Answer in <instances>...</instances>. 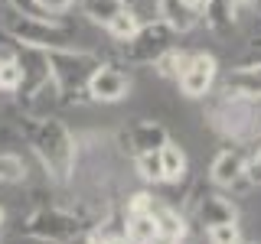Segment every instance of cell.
I'll return each mask as SVG.
<instances>
[{"instance_id": "obj_11", "label": "cell", "mask_w": 261, "mask_h": 244, "mask_svg": "<svg viewBox=\"0 0 261 244\" xmlns=\"http://www.w3.org/2000/svg\"><path fill=\"white\" fill-rule=\"evenodd\" d=\"M225 95L245 98V101H261V65H242L225 78Z\"/></svg>"}, {"instance_id": "obj_20", "label": "cell", "mask_w": 261, "mask_h": 244, "mask_svg": "<svg viewBox=\"0 0 261 244\" xmlns=\"http://www.w3.org/2000/svg\"><path fill=\"white\" fill-rule=\"evenodd\" d=\"M27 179V163L23 157H16V153H0V182L7 186H16Z\"/></svg>"}, {"instance_id": "obj_25", "label": "cell", "mask_w": 261, "mask_h": 244, "mask_svg": "<svg viewBox=\"0 0 261 244\" xmlns=\"http://www.w3.org/2000/svg\"><path fill=\"white\" fill-rule=\"evenodd\" d=\"M33 4H36L43 13H65L75 0H33Z\"/></svg>"}, {"instance_id": "obj_2", "label": "cell", "mask_w": 261, "mask_h": 244, "mask_svg": "<svg viewBox=\"0 0 261 244\" xmlns=\"http://www.w3.org/2000/svg\"><path fill=\"white\" fill-rule=\"evenodd\" d=\"M49 75H53V85L65 101H72L75 95H85L88 78L95 75V69L101 65L95 52H85V49H49Z\"/></svg>"}, {"instance_id": "obj_5", "label": "cell", "mask_w": 261, "mask_h": 244, "mask_svg": "<svg viewBox=\"0 0 261 244\" xmlns=\"http://www.w3.org/2000/svg\"><path fill=\"white\" fill-rule=\"evenodd\" d=\"M23 234L46 244H65L82 234V222L72 211H62V208H39L23 222Z\"/></svg>"}, {"instance_id": "obj_34", "label": "cell", "mask_w": 261, "mask_h": 244, "mask_svg": "<svg viewBox=\"0 0 261 244\" xmlns=\"http://www.w3.org/2000/svg\"><path fill=\"white\" fill-rule=\"evenodd\" d=\"M0 225H4V208H0Z\"/></svg>"}, {"instance_id": "obj_3", "label": "cell", "mask_w": 261, "mask_h": 244, "mask_svg": "<svg viewBox=\"0 0 261 244\" xmlns=\"http://www.w3.org/2000/svg\"><path fill=\"white\" fill-rule=\"evenodd\" d=\"M4 29L13 39V46H33V49H46V52L75 46V29L56 23L53 16H23L13 10V16H7Z\"/></svg>"}, {"instance_id": "obj_4", "label": "cell", "mask_w": 261, "mask_h": 244, "mask_svg": "<svg viewBox=\"0 0 261 244\" xmlns=\"http://www.w3.org/2000/svg\"><path fill=\"white\" fill-rule=\"evenodd\" d=\"M173 36L176 33L163 20L141 23L134 36H127L124 43H121V59L134 62V65H153L167 49H173Z\"/></svg>"}, {"instance_id": "obj_12", "label": "cell", "mask_w": 261, "mask_h": 244, "mask_svg": "<svg viewBox=\"0 0 261 244\" xmlns=\"http://www.w3.org/2000/svg\"><path fill=\"white\" fill-rule=\"evenodd\" d=\"M157 16L173 33H190L199 23V10L183 4V0H157Z\"/></svg>"}, {"instance_id": "obj_24", "label": "cell", "mask_w": 261, "mask_h": 244, "mask_svg": "<svg viewBox=\"0 0 261 244\" xmlns=\"http://www.w3.org/2000/svg\"><path fill=\"white\" fill-rule=\"evenodd\" d=\"M209 231V244H242V231L235 222H222V225H212L206 228Z\"/></svg>"}, {"instance_id": "obj_23", "label": "cell", "mask_w": 261, "mask_h": 244, "mask_svg": "<svg viewBox=\"0 0 261 244\" xmlns=\"http://www.w3.org/2000/svg\"><path fill=\"white\" fill-rule=\"evenodd\" d=\"M186 55H190V52H176V49H167V52H163V55H160V59L153 62V65H157V72H160V75L176 78V75H179V69L186 65Z\"/></svg>"}, {"instance_id": "obj_21", "label": "cell", "mask_w": 261, "mask_h": 244, "mask_svg": "<svg viewBox=\"0 0 261 244\" xmlns=\"http://www.w3.org/2000/svg\"><path fill=\"white\" fill-rule=\"evenodd\" d=\"M20 81H23V69L16 62V55L13 52L0 55V92H16Z\"/></svg>"}, {"instance_id": "obj_6", "label": "cell", "mask_w": 261, "mask_h": 244, "mask_svg": "<svg viewBox=\"0 0 261 244\" xmlns=\"http://www.w3.org/2000/svg\"><path fill=\"white\" fill-rule=\"evenodd\" d=\"M176 81H179V92L186 98H206L212 81H216V59L206 52H190Z\"/></svg>"}, {"instance_id": "obj_8", "label": "cell", "mask_w": 261, "mask_h": 244, "mask_svg": "<svg viewBox=\"0 0 261 244\" xmlns=\"http://www.w3.org/2000/svg\"><path fill=\"white\" fill-rule=\"evenodd\" d=\"M212 127L222 130V134H232V137H245L251 127H255L251 101L235 98V95H225L222 101H219V108L212 111Z\"/></svg>"}, {"instance_id": "obj_1", "label": "cell", "mask_w": 261, "mask_h": 244, "mask_svg": "<svg viewBox=\"0 0 261 244\" xmlns=\"http://www.w3.org/2000/svg\"><path fill=\"white\" fill-rule=\"evenodd\" d=\"M30 146L56 182H69L75 173V137L56 117H30L27 124Z\"/></svg>"}, {"instance_id": "obj_19", "label": "cell", "mask_w": 261, "mask_h": 244, "mask_svg": "<svg viewBox=\"0 0 261 244\" xmlns=\"http://www.w3.org/2000/svg\"><path fill=\"white\" fill-rule=\"evenodd\" d=\"M121 7H127L124 0H82V10L92 23H101V26H108L111 16L121 10Z\"/></svg>"}, {"instance_id": "obj_31", "label": "cell", "mask_w": 261, "mask_h": 244, "mask_svg": "<svg viewBox=\"0 0 261 244\" xmlns=\"http://www.w3.org/2000/svg\"><path fill=\"white\" fill-rule=\"evenodd\" d=\"M105 241H108V238H101V234H92V238H88L85 244H105Z\"/></svg>"}, {"instance_id": "obj_18", "label": "cell", "mask_w": 261, "mask_h": 244, "mask_svg": "<svg viewBox=\"0 0 261 244\" xmlns=\"http://www.w3.org/2000/svg\"><path fill=\"white\" fill-rule=\"evenodd\" d=\"M137 26H141V20H137L134 7H121V10L111 16V23H108L105 29H108V36H111V39L124 43L127 36H134V33H137Z\"/></svg>"}, {"instance_id": "obj_32", "label": "cell", "mask_w": 261, "mask_h": 244, "mask_svg": "<svg viewBox=\"0 0 261 244\" xmlns=\"http://www.w3.org/2000/svg\"><path fill=\"white\" fill-rule=\"evenodd\" d=\"M235 4H245V7H261V0H235Z\"/></svg>"}, {"instance_id": "obj_30", "label": "cell", "mask_w": 261, "mask_h": 244, "mask_svg": "<svg viewBox=\"0 0 261 244\" xmlns=\"http://www.w3.org/2000/svg\"><path fill=\"white\" fill-rule=\"evenodd\" d=\"M183 4H190V7H196V10H202V7H206V0H183Z\"/></svg>"}, {"instance_id": "obj_17", "label": "cell", "mask_w": 261, "mask_h": 244, "mask_svg": "<svg viewBox=\"0 0 261 244\" xmlns=\"http://www.w3.org/2000/svg\"><path fill=\"white\" fill-rule=\"evenodd\" d=\"M206 23L216 33H225V29H232V23H235V0H206Z\"/></svg>"}, {"instance_id": "obj_10", "label": "cell", "mask_w": 261, "mask_h": 244, "mask_svg": "<svg viewBox=\"0 0 261 244\" xmlns=\"http://www.w3.org/2000/svg\"><path fill=\"white\" fill-rule=\"evenodd\" d=\"M167 140H170L167 130H163L160 124H153V120H137V124H130L127 134H124V143H127V150L134 153V157H137V153L160 150Z\"/></svg>"}, {"instance_id": "obj_9", "label": "cell", "mask_w": 261, "mask_h": 244, "mask_svg": "<svg viewBox=\"0 0 261 244\" xmlns=\"http://www.w3.org/2000/svg\"><path fill=\"white\" fill-rule=\"evenodd\" d=\"M209 176L216 186L222 189H235V186H245V160L239 150H219L216 160L209 166Z\"/></svg>"}, {"instance_id": "obj_16", "label": "cell", "mask_w": 261, "mask_h": 244, "mask_svg": "<svg viewBox=\"0 0 261 244\" xmlns=\"http://www.w3.org/2000/svg\"><path fill=\"white\" fill-rule=\"evenodd\" d=\"M160 166H163V182H179L186 176V153L173 140L160 146Z\"/></svg>"}, {"instance_id": "obj_13", "label": "cell", "mask_w": 261, "mask_h": 244, "mask_svg": "<svg viewBox=\"0 0 261 244\" xmlns=\"http://www.w3.org/2000/svg\"><path fill=\"white\" fill-rule=\"evenodd\" d=\"M196 218H199L206 228L212 225H222V222H235V205L225 199V195H216V192H206L196 205Z\"/></svg>"}, {"instance_id": "obj_33", "label": "cell", "mask_w": 261, "mask_h": 244, "mask_svg": "<svg viewBox=\"0 0 261 244\" xmlns=\"http://www.w3.org/2000/svg\"><path fill=\"white\" fill-rule=\"evenodd\" d=\"M105 244H130V241H127V238H108Z\"/></svg>"}, {"instance_id": "obj_14", "label": "cell", "mask_w": 261, "mask_h": 244, "mask_svg": "<svg viewBox=\"0 0 261 244\" xmlns=\"http://www.w3.org/2000/svg\"><path fill=\"white\" fill-rule=\"evenodd\" d=\"M153 218H157V241L153 244H179V238L186 234V225H183V218H179V211L153 208Z\"/></svg>"}, {"instance_id": "obj_7", "label": "cell", "mask_w": 261, "mask_h": 244, "mask_svg": "<svg viewBox=\"0 0 261 244\" xmlns=\"http://www.w3.org/2000/svg\"><path fill=\"white\" fill-rule=\"evenodd\" d=\"M85 95L92 98V101H101V104H114V101H124L130 95V75L127 72H121L118 65H98L95 75L88 78V88Z\"/></svg>"}, {"instance_id": "obj_29", "label": "cell", "mask_w": 261, "mask_h": 244, "mask_svg": "<svg viewBox=\"0 0 261 244\" xmlns=\"http://www.w3.org/2000/svg\"><path fill=\"white\" fill-rule=\"evenodd\" d=\"M245 65H261V49H258V52H251L248 59H245Z\"/></svg>"}, {"instance_id": "obj_26", "label": "cell", "mask_w": 261, "mask_h": 244, "mask_svg": "<svg viewBox=\"0 0 261 244\" xmlns=\"http://www.w3.org/2000/svg\"><path fill=\"white\" fill-rule=\"evenodd\" d=\"M10 7H13L16 13H23V16H49V13L39 10V7L33 4V0H10Z\"/></svg>"}, {"instance_id": "obj_15", "label": "cell", "mask_w": 261, "mask_h": 244, "mask_svg": "<svg viewBox=\"0 0 261 244\" xmlns=\"http://www.w3.org/2000/svg\"><path fill=\"white\" fill-rule=\"evenodd\" d=\"M124 238L130 244H153L157 241V218H153V211H134V215H127Z\"/></svg>"}, {"instance_id": "obj_28", "label": "cell", "mask_w": 261, "mask_h": 244, "mask_svg": "<svg viewBox=\"0 0 261 244\" xmlns=\"http://www.w3.org/2000/svg\"><path fill=\"white\" fill-rule=\"evenodd\" d=\"M245 176H248V182H261V146H258L255 160H251V166H245Z\"/></svg>"}, {"instance_id": "obj_27", "label": "cell", "mask_w": 261, "mask_h": 244, "mask_svg": "<svg viewBox=\"0 0 261 244\" xmlns=\"http://www.w3.org/2000/svg\"><path fill=\"white\" fill-rule=\"evenodd\" d=\"M134 211H153V199L147 192H137L134 199H130V211H127V215H134Z\"/></svg>"}, {"instance_id": "obj_35", "label": "cell", "mask_w": 261, "mask_h": 244, "mask_svg": "<svg viewBox=\"0 0 261 244\" xmlns=\"http://www.w3.org/2000/svg\"><path fill=\"white\" fill-rule=\"evenodd\" d=\"M124 4H127V7H130V4H134V0H124Z\"/></svg>"}, {"instance_id": "obj_22", "label": "cell", "mask_w": 261, "mask_h": 244, "mask_svg": "<svg viewBox=\"0 0 261 244\" xmlns=\"http://www.w3.org/2000/svg\"><path fill=\"white\" fill-rule=\"evenodd\" d=\"M137 163V173H141L147 182H163V166H160V150H150V153H137L134 157Z\"/></svg>"}, {"instance_id": "obj_36", "label": "cell", "mask_w": 261, "mask_h": 244, "mask_svg": "<svg viewBox=\"0 0 261 244\" xmlns=\"http://www.w3.org/2000/svg\"><path fill=\"white\" fill-rule=\"evenodd\" d=\"M242 244H245V241H242Z\"/></svg>"}]
</instances>
